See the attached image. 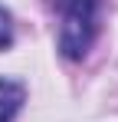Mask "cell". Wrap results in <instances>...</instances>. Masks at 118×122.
<instances>
[{
    "label": "cell",
    "instance_id": "cell-1",
    "mask_svg": "<svg viewBox=\"0 0 118 122\" xmlns=\"http://www.w3.org/2000/svg\"><path fill=\"white\" fill-rule=\"evenodd\" d=\"M98 33V0H66L62 3V26H59V50L69 60H82Z\"/></svg>",
    "mask_w": 118,
    "mask_h": 122
},
{
    "label": "cell",
    "instance_id": "cell-2",
    "mask_svg": "<svg viewBox=\"0 0 118 122\" xmlns=\"http://www.w3.org/2000/svg\"><path fill=\"white\" fill-rule=\"evenodd\" d=\"M26 99V89L13 79H0V122H10Z\"/></svg>",
    "mask_w": 118,
    "mask_h": 122
},
{
    "label": "cell",
    "instance_id": "cell-3",
    "mask_svg": "<svg viewBox=\"0 0 118 122\" xmlns=\"http://www.w3.org/2000/svg\"><path fill=\"white\" fill-rule=\"evenodd\" d=\"M13 43V23H10V13L0 7V50H7Z\"/></svg>",
    "mask_w": 118,
    "mask_h": 122
}]
</instances>
